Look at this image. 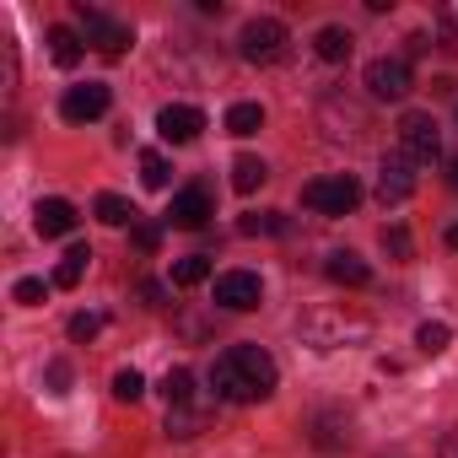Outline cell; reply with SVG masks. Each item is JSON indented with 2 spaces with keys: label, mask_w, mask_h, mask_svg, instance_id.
<instances>
[{
  "label": "cell",
  "mask_w": 458,
  "mask_h": 458,
  "mask_svg": "<svg viewBox=\"0 0 458 458\" xmlns=\"http://www.w3.org/2000/svg\"><path fill=\"white\" fill-rule=\"evenodd\" d=\"M276 383H281V372L265 345H233L210 361V388L226 404H259L276 394Z\"/></svg>",
  "instance_id": "1"
},
{
  "label": "cell",
  "mask_w": 458,
  "mask_h": 458,
  "mask_svg": "<svg viewBox=\"0 0 458 458\" xmlns=\"http://www.w3.org/2000/svg\"><path fill=\"white\" fill-rule=\"evenodd\" d=\"M367 335H372V324H367V318H356V313H340V308H313V313L302 318V340H308L313 351L361 345Z\"/></svg>",
  "instance_id": "2"
},
{
  "label": "cell",
  "mask_w": 458,
  "mask_h": 458,
  "mask_svg": "<svg viewBox=\"0 0 458 458\" xmlns=\"http://www.w3.org/2000/svg\"><path fill=\"white\" fill-rule=\"evenodd\" d=\"M302 205L318 210V216H351L361 205V183L351 173H329V178H313L302 183Z\"/></svg>",
  "instance_id": "3"
},
{
  "label": "cell",
  "mask_w": 458,
  "mask_h": 458,
  "mask_svg": "<svg viewBox=\"0 0 458 458\" xmlns=\"http://www.w3.org/2000/svg\"><path fill=\"white\" fill-rule=\"evenodd\" d=\"M76 22L87 28V44L98 49V55H108V60H119L130 44H135V33H130V22H119V17H108V12H98V6H76Z\"/></svg>",
  "instance_id": "4"
},
{
  "label": "cell",
  "mask_w": 458,
  "mask_h": 458,
  "mask_svg": "<svg viewBox=\"0 0 458 458\" xmlns=\"http://www.w3.org/2000/svg\"><path fill=\"white\" fill-rule=\"evenodd\" d=\"M399 151L415 162V167H431L442 157V130L431 114H404L399 119Z\"/></svg>",
  "instance_id": "5"
},
{
  "label": "cell",
  "mask_w": 458,
  "mask_h": 458,
  "mask_svg": "<svg viewBox=\"0 0 458 458\" xmlns=\"http://www.w3.org/2000/svg\"><path fill=\"white\" fill-rule=\"evenodd\" d=\"M238 49H243V60H254V65L281 60V55H286V22H276V17H254V22L243 28Z\"/></svg>",
  "instance_id": "6"
},
{
  "label": "cell",
  "mask_w": 458,
  "mask_h": 458,
  "mask_svg": "<svg viewBox=\"0 0 458 458\" xmlns=\"http://www.w3.org/2000/svg\"><path fill=\"white\" fill-rule=\"evenodd\" d=\"M410 87H415L410 60L383 55V60H372V65H367V92H372L377 103H404V98H410Z\"/></svg>",
  "instance_id": "7"
},
{
  "label": "cell",
  "mask_w": 458,
  "mask_h": 458,
  "mask_svg": "<svg viewBox=\"0 0 458 458\" xmlns=\"http://www.w3.org/2000/svg\"><path fill=\"white\" fill-rule=\"evenodd\" d=\"M259 297H265V286H259L254 270H226V276H216V308H226V313H254Z\"/></svg>",
  "instance_id": "8"
},
{
  "label": "cell",
  "mask_w": 458,
  "mask_h": 458,
  "mask_svg": "<svg viewBox=\"0 0 458 458\" xmlns=\"http://www.w3.org/2000/svg\"><path fill=\"white\" fill-rule=\"evenodd\" d=\"M210 216H216V205H210V189H205V183L178 189L173 205H167V226H178V233H199Z\"/></svg>",
  "instance_id": "9"
},
{
  "label": "cell",
  "mask_w": 458,
  "mask_h": 458,
  "mask_svg": "<svg viewBox=\"0 0 458 458\" xmlns=\"http://www.w3.org/2000/svg\"><path fill=\"white\" fill-rule=\"evenodd\" d=\"M415 194V162L404 151H388L383 167H377V199L383 205H404Z\"/></svg>",
  "instance_id": "10"
},
{
  "label": "cell",
  "mask_w": 458,
  "mask_h": 458,
  "mask_svg": "<svg viewBox=\"0 0 458 458\" xmlns=\"http://www.w3.org/2000/svg\"><path fill=\"white\" fill-rule=\"evenodd\" d=\"M108 103H114V98H108V87H103V81H87V87H71V92H65L60 114H65L71 124H92V119H103V114H108Z\"/></svg>",
  "instance_id": "11"
},
{
  "label": "cell",
  "mask_w": 458,
  "mask_h": 458,
  "mask_svg": "<svg viewBox=\"0 0 458 458\" xmlns=\"http://www.w3.org/2000/svg\"><path fill=\"white\" fill-rule=\"evenodd\" d=\"M199 130H205V114H199V108H189V103H167V108L157 114V135H162V140H173V146L194 140Z\"/></svg>",
  "instance_id": "12"
},
{
  "label": "cell",
  "mask_w": 458,
  "mask_h": 458,
  "mask_svg": "<svg viewBox=\"0 0 458 458\" xmlns=\"http://www.w3.org/2000/svg\"><path fill=\"white\" fill-rule=\"evenodd\" d=\"M33 226H38V238H65V233H76V205L71 199H38Z\"/></svg>",
  "instance_id": "13"
},
{
  "label": "cell",
  "mask_w": 458,
  "mask_h": 458,
  "mask_svg": "<svg viewBox=\"0 0 458 458\" xmlns=\"http://www.w3.org/2000/svg\"><path fill=\"white\" fill-rule=\"evenodd\" d=\"M324 276H329L335 286H367V281H372V270H367V259H356L351 249H340V254H329V265H324Z\"/></svg>",
  "instance_id": "14"
},
{
  "label": "cell",
  "mask_w": 458,
  "mask_h": 458,
  "mask_svg": "<svg viewBox=\"0 0 458 458\" xmlns=\"http://www.w3.org/2000/svg\"><path fill=\"white\" fill-rule=\"evenodd\" d=\"M351 49H356V38H351L345 28H318V38H313V55L329 60V65H345Z\"/></svg>",
  "instance_id": "15"
},
{
  "label": "cell",
  "mask_w": 458,
  "mask_h": 458,
  "mask_svg": "<svg viewBox=\"0 0 458 458\" xmlns=\"http://www.w3.org/2000/svg\"><path fill=\"white\" fill-rule=\"evenodd\" d=\"M259 130H265V108H259V103H233V108H226V135L249 140V135H259Z\"/></svg>",
  "instance_id": "16"
},
{
  "label": "cell",
  "mask_w": 458,
  "mask_h": 458,
  "mask_svg": "<svg viewBox=\"0 0 458 458\" xmlns=\"http://www.w3.org/2000/svg\"><path fill=\"white\" fill-rule=\"evenodd\" d=\"M49 60H55L60 71H76V65H81V38H76L71 28H49Z\"/></svg>",
  "instance_id": "17"
},
{
  "label": "cell",
  "mask_w": 458,
  "mask_h": 458,
  "mask_svg": "<svg viewBox=\"0 0 458 458\" xmlns=\"http://www.w3.org/2000/svg\"><path fill=\"white\" fill-rule=\"evenodd\" d=\"M87 265H92V249L87 243H71L65 249V259H60V270H55V286H81V276H87Z\"/></svg>",
  "instance_id": "18"
},
{
  "label": "cell",
  "mask_w": 458,
  "mask_h": 458,
  "mask_svg": "<svg viewBox=\"0 0 458 458\" xmlns=\"http://www.w3.org/2000/svg\"><path fill=\"white\" fill-rule=\"evenodd\" d=\"M205 431V404H173L167 410V437H199Z\"/></svg>",
  "instance_id": "19"
},
{
  "label": "cell",
  "mask_w": 458,
  "mask_h": 458,
  "mask_svg": "<svg viewBox=\"0 0 458 458\" xmlns=\"http://www.w3.org/2000/svg\"><path fill=\"white\" fill-rule=\"evenodd\" d=\"M265 178H270V167H265L259 157H238V162H233V189H238V194H254Z\"/></svg>",
  "instance_id": "20"
},
{
  "label": "cell",
  "mask_w": 458,
  "mask_h": 458,
  "mask_svg": "<svg viewBox=\"0 0 458 458\" xmlns=\"http://www.w3.org/2000/svg\"><path fill=\"white\" fill-rule=\"evenodd\" d=\"M92 210H98V221H103V226H135V205H130V199H119V194H98V205H92Z\"/></svg>",
  "instance_id": "21"
},
{
  "label": "cell",
  "mask_w": 458,
  "mask_h": 458,
  "mask_svg": "<svg viewBox=\"0 0 458 458\" xmlns=\"http://www.w3.org/2000/svg\"><path fill=\"white\" fill-rule=\"evenodd\" d=\"M238 233H243V238H259V233H265V238H270V233H286V216H281V210H249V216L238 221Z\"/></svg>",
  "instance_id": "22"
},
{
  "label": "cell",
  "mask_w": 458,
  "mask_h": 458,
  "mask_svg": "<svg viewBox=\"0 0 458 458\" xmlns=\"http://www.w3.org/2000/svg\"><path fill=\"white\" fill-rule=\"evenodd\" d=\"M162 394H167V410H173V404H194V372H189V367H173V372L162 377Z\"/></svg>",
  "instance_id": "23"
},
{
  "label": "cell",
  "mask_w": 458,
  "mask_h": 458,
  "mask_svg": "<svg viewBox=\"0 0 458 458\" xmlns=\"http://www.w3.org/2000/svg\"><path fill=\"white\" fill-rule=\"evenodd\" d=\"M415 345H420L426 356H442V351L453 345V329H447L442 318H431V324H420V329H415Z\"/></svg>",
  "instance_id": "24"
},
{
  "label": "cell",
  "mask_w": 458,
  "mask_h": 458,
  "mask_svg": "<svg viewBox=\"0 0 458 458\" xmlns=\"http://www.w3.org/2000/svg\"><path fill=\"white\" fill-rule=\"evenodd\" d=\"M199 281H210V259L205 254H189V259L173 265V286H199Z\"/></svg>",
  "instance_id": "25"
},
{
  "label": "cell",
  "mask_w": 458,
  "mask_h": 458,
  "mask_svg": "<svg viewBox=\"0 0 458 458\" xmlns=\"http://www.w3.org/2000/svg\"><path fill=\"white\" fill-rule=\"evenodd\" d=\"M167 173H173V167H167L162 151H146V157H140V183H146V189H167Z\"/></svg>",
  "instance_id": "26"
},
{
  "label": "cell",
  "mask_w": 458,
  "mask_h": 458,
  "mask_svg": "<svg viewBox=\"0 0 458 458\" xmlns=\"http://www.w3.org/2000/svg\"><path fill=\"white\" fill-rule=\"evenodd\" d=\"M140 394H146V377H140L135 367H124V372H114V399H119V404H135Z\"/></svg>",
  "instance_id": "27"
},
{
  "label": "cell",
  "mask_w": 458,
  "mask_h": 458,
  "mask_svg": "<svg viewBox=\"0 0 458 458\" xmlns=\"http://www.w3.org/2000/svg\"><path fill=\"white\" fill-rule=\"evenodd\" d=\"M383 254H388V259H399V265L415 254V243H410V233H404V226H383Z\"/></svg>",
  "instance_id": "28"
},
{
  "label": "cell",
  "mask_w": 458,
  "mask_h": 458,
  "mask_svg": "<svg viewBox=\"0 0 458 458\" xmlns=\"http://www.w3.org/2000/svg\"><path fill=\"white\" fill-rule=\"evenodd\" d=\"M12 297H17V302H22V308H38V302H44V297H49V286H44V281H38V276H22V281H17V292H12Z\"/></svg>",
  "instance_id": "29"
},
{
  "label": "cell",
  "mask_w": 458,
  "mask_h": 458,
  "mask_svg": "<svg viewBox=\"0 0 458 458\" xmlns=\"http://www.w3.org/2000/svg\"><path fill=\"white\" fill-rule=\"evenodd\" d=\"M98 329H103V313H76L71 318V340H81V345L98 340Z\"/></svg>",
  "instance_id": "30"
},
{
  "label": "cell",
  "mask_w": 458,
  "mask_h": 458,
  "mask_svg": "<svg viewBox=\"0 0 458 458\" xmlns=\"http://www.w3.org/2000/svg\"><path fill=\"white\" fill-rule=\"evenodd\" d=\"M65 383H71V367L55 361V367H49V394H65Z\"/></svg>",
  "instance_id": "31"
},
{
  "label": "cell",
  "mask_w": 458,
  "mask_h": 458,
  "mask_svg": "<svg viewBox=\"0 0 458 458\" xmlns=\"http://www.w3.org/2000/svg\"><path fill=\"white\" fill-rule=\"evenodd\" d=\"M135 243H140L146 254H157V243H162V233H157V226H135Z\"/></svg>",
  "instance_id": "32"
},
{
  "label": "cell",
  "mask_w": 458,
  "mask_h": 458,
  "mask_svg": "<svg viewBox=\"0 0 458 458\" xmlns=\"http://www.w3.org/2000/svg\"><path fill=\"white\" fill-rule=\"evenodd\" d=\"M140 297H146V302H157V308H162V297H167V292H162V286H157V281H140Z\"/></svg>",
  "instance_id": "33"
},
{
  "label": "cell",
  "mask_w": 458,
  "mask_h": 458,
  "mask_svg": "<svg viewBox=\"0 0 458 458\" xmlns=\"http://www.w3.org/2000/svg\"><path fill=\"white\" fill-rule=\"evenodd\" d=\"M447 183H453V189H458V157H453V162H447Z\"/></svg>",
  "instance_id": "34"
},
{
  "label": "cell",
  "mask_w": 458,
  "mask_h": 458,
  "mask_svg": "<svg viewBox=\"0 0 458 458\" xmlns=\"http://www.w3.org/2000/svg\"><path fill=\"white\" fill-rule=\"evenodd\" d=\"M447 249H458V221H453V226H447Z\"/></svg>",
  "instance_id": "35"
}]
</instances>
